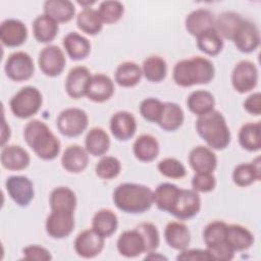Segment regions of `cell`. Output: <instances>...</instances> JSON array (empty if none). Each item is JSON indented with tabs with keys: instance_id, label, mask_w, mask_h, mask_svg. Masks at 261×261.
Returning a JSON list of instances; mask_svg holds the SVG:
<instances>
[{
	"instance_id": "18",
	"label": "cell",
	"mask_w": 261,
	"mask_h": 261,
	"mask_svg": "<svg viewBox=\"0 0 261 261\" xmlns=\"http://www.w3.org/2000/svg\"><path fill=\"white\" fill-rule=\"evenodd\" d=\"M116 248L118 253L125 258H136L146 253L144 240L136 227L134 229H126L119 234Z\"/></svg>"
},
{
	"instance_id": "39",
	"label": "cell",
	"mask_w": 261,
	"mask_h": 261,
	"mask_svg": "<svg viewBox=\"0 0 261 261\" xmlns=\"http://www.w3.org/2000/svg\"><path fill=\"white\" fill-rule=\"evenodd\" d=\"M144 77L151 83H160L167 75V63L159 55L148 56L142 63Z\"/></svg>"
},
{
	"instance_id": "38",
	"label": "cell",
	"mask_w": 261,
	"mask_h": 261,
	"mask_svg": "<svg viewBox=\"0 0 261 261\" xmlns=\"http://www.w3.org/2000/svg\"><path fill=\"white\" fill-rule=\"evenodd\" d=\"M187 106L192 113L200 116L214 109L215 98L213 94L207 90H196L188 96Z\"/></svg>"
},
{
	"instance_id": "53",
	"label": "cell",
	"mask_w": 261,
	"mask_h": 261,
	"mask_svg": "<svg viewBox=\"0 0 261 261\" xmlns=\"http://www.w3.org/2000/svg\"><path fill=\"white\" fill-rule=\"evenodd\" d=\"M243 106L249 114L259 116L261 114V93L255 92L248 96L244 101Z\"/></svg>"
},
{
	"instance_id": "25",
	"label": "cell",
	"mask_w": 261,
	"mask_h": 261,
	"mask_svg": "<svg viewBox=\"0 0 261 261\" xmlns=\"http://www.w3.org/2000/svg\"><path fill=\"white\" fill-rule=\"evenodd\" d=\"M62 45L68 57L74 61L87 58L91 52V42L76 32H70L65 35Z\"/></svg>"
},
{
	"instance_id": "21",
	"label": "cell",
	"mask_w": 261,
	"mask_h": 261,
	"mask_svg": "<svg viewBox=\"0 0 261 261\" xmlns=\"http://www.w3.org/2000/svg\"><path fill=\"white\" fill-rule=\"evenodd\" d=\"M0 161L3 168L11 171L25 169L31 162L28 151L19 145H7L2 147Z\"/></svg>"
},
{
	"instance_id": "10",
	"label": "cell",
	"mask_w": 261,
	"mask_h": 261,
	"mask_svg": "<svg viewBox=\"0 0 261 261\" xmlns=\"http://www.w3.org/2000/svg\"><path fill=\"white\" fill-rule=\"evenodd\" d=\"M66 64L63 51L56 45H47L39 53L38 65L41 71L50 77L60 75Z\"/></svg>"
},
{
	"instance_id": "17",
	"label": "cell",
	"mask_w": 261,
	"mask_h": 261,
	"mask_svg": "<svg viewBox=\"0 0 261 261\" xmlns=\"http://www.w3.org/2000/svg\"><path fill=\"white\" fill-rule=\"evenodd\" d=\"M91 76V71L86 66L77 65L70 68L64 84L67 95L75 100L86 96L87 87Z\"/></svg>"
},
{
	"instance_id": "1",
	"label": "cell",
	"mask_w": 261,
	"mask_h": 261,
	"mask_svg": "<svg viewBox=\"0 0 261 261\" xmlns=\"http://www.w3.org/2000/svg\"><path fill=\"white\" fill-rule=\"evenodd\" d=\"M22 135L27 145L38 158L53 160L59 155L61 143L44 121L40 119L30 120L24 125Z\"/></svg>"
},
{
	"instance_id": "7",
	"label": "cell",
	"mask_w": 261,
	"mask_h": 261,
	"mask_svg": "<svg viewBox=\"0 0 261 261\" xmlns=\"http://www.w3.org/2000/svg\"><path fill=\"white\" fill-rule=\"evenodd\" d=\"M6 76L13 82L29 81L35 73V63L32 56L24 51L11 53L4 64Z\"/></svg>"
},
{
	"instance_id": "13",
	"label": "cell",
	"mask_w": 261,
	"mask_h": 261,
	"mask_svg": "<svg viewBox=\"0 0 261 261\" xmlns=\"http://www.w3.org/2000/svg\"><path fill=\"white\" fill-rule=\"evenodd\" d=\"M74 225V213L58 210H51L45 222L46 232L50 238L55 240L65 239L70 236Z\"/></svg>"
},
{
	"instance_id": "51",
	"label": "cell",
	"mask_w": 261,
	"mask_h": 261,
	"mask_svg": "<svg viewBox=\"0 0 261 261\" xmlns=\"http://www.w3.org/2000/svg\"><path fill=\"white\" fill-rule=\"evenodd\" d=\"M212 258V260L219 261H230L234 258V251L226 244V242L214 245L212 247L206 248Z\"/></svg>"
},
{
	"instance_id": "5",
	"label": "cell",
	"mask_w": 261,
	"mask_h": 261,
	"mask_svg": "<svg viewBox=\"0 0 261 261\" xmlns=\"http://www.w3.org/2000/svg\"><path fill=\"white\" fill-rule=\"evenodd\" d=\"M43 104V96L40 90L33 86H25L16 92L9 101L12 114L20 119H27L36 115Z\"/></svg>"
},
{
	"instance_id": "46",
	"label": "cell",
	"mask_w": 261,
	"mask_h": 261,
	"mask_svg": "<svg viewBox=\"0 0 261 261\" xmlns=\"http://www.w3.org/2000/svg\"><path fill=\"white\" fill-rule=\"evenodd\" d=\"M157 169L161 175L171 179H179L185 177L187 174L185 165L178 159L172 157H167L159 161Z\"/></svg>"
},
{
	"instance_id": "27",
	"label": "cell",
	"mask_w": 261,
	"mask_h": 261,
	"mask_svg": "<svg viewBox=\"0 0 261 261\" xmlns=\"http://www.w3.org/2000/svg\"><path fill=\"white\" fill-rule=\"evenodd\" d=\"M160 145L158 140L149 134L140 135L133 144L135 157L142 162H152L159 154Z\"/></svg>"
},
{
	"instance_id": "2",
	"label": "cell",
	"mask_w": 261,
	"mask_h": 261,
	"mask_svg": "<svg viewBox=\"0 0 261 261\" xmlns=\"http://www.w3.org/2000/svg\"><path fill=\"white\" fill-rule=\"evenodd\" d=\"M215 75L211 60L202 56H193L177 61L172 70L174 83L182 88L209 84Z\"/></svg>"
},
{
	"instance_id": "54",
	"label": "cell",
	"mask_w": 261,
	"mask_h": 261,
	"mask_svg": "<svg viewBox=\"0 0 261 261\" xmlns=\"http://www.w3.org/2000/svg\"><path fill=\"white\" fill-rule=\"evenodd\" d=\"M10 135H11V130H10V126L6 123L5 121V118L3 116V123H2V134H1V137H2V140H1V145L2 147L5 146V143L7 140H9L10 138Z\"/></svg>"
},
{
	"instance_id": "26",
	"label": "cell",
	"mask_w": 261,
	"mask_h": 261,
	"mask_svg": "<svg viewBox=\"0 0 261 261\" xmlns=\"http://www.w3.org/2000/svg\"><path fill=\"white\" fill-rule=\"evenodd\" d=\"M260 157H256L250 163H240L232 171V181L241 188H246L261 179Z\"/></svg>"
},
{
	"instance_id": "24",
	"label": "cell",
	"mask_w": 261,
	"mask_h": 261,
	"mask_svg": "<svg viewBox=\"0 0 261 261\" xmlns=\"http://www.w3.org/2000/svg\"><path fill=\"white\" fill-rule=\"evenodd\" d=\"M164 239L170 248L181 251L189 247L191 243V232L184 222L170 221L165 226Z\"/></svg>"
},
{
	"instance_id": "29",
	"label": "cell",
	"mask_w": 261,
	"mask_h": 261,
	"mask_svg": "<svg viewBox=\"0 0 261 261\" xmlns=\"http://www.w3.org/2000/svg\"><path fill=\"white\" fill-rule=\"evenodd\" d=\"M110 147V138L102 127H92L85 138V149L94 157L104 156Z\"/></svg>"
},
{
	"instance_id": "41",
	"label": "cell",
	"mask_w": 261,
	"mask_h": 261,
	"mask_svg": "<svg viewBox=\"0 0 261 261\" xmlns=\"http://www.w3.org/2000/svg\"><path fill=\"white\" fill-rule=\"evenodd\" d=\"M197 39L198 49L208 56L218 55L224 46L223 39L219 36L215 29H209L200 34Z\"/></svg>"
},
{
	"instance_id": "23",
	"label": "cell",
	"mask_w": 261,
	"mask_h": 261,
	"mask_svg": "<svg viewBox=\"0 0 261 261\" xmlns=\"http://www.w3.org/2000/svg\"><path fill=\"white\" fill-rule=\"evenodd\" d=\"M215 16L213 12L206 8H198L191 11L185 20L187 32L194 37H198L203 32L214 29Z\"/></svg>"
},
{
	"instance_id": "50",
	"label": "cell",
	"mask_w": 261,
	"mask_h": 261,
	"mask_svg": "<svg viewBox=\"0 0 261 261\" xmlns=\"http://www.w3.org/2000/svg\"><path fill=\"white\" fill-rule=\"evenodd\" d=\"M22 259L30 261H48L52 259L51 253L39 245H29L22 249Z\"/></svg>"
},
{
	"instance_id": "19",
	"label": "cell",
	"mask_w": 261,
	"mask_h": 261,
	"mask_svg": "<svg viewBox=\"0 0 261 261\" xmlns=\"http://www.w3.org/2000/svg\"><path fill=\"white\" fill-rule=\"evenodd\" d=\"M114 83L106 74H92L87 87L86 97L96 103L108 101L114 94Z\"/></svg>"
},
{
	"instance_id": "32",
	"label": "cell",
	"mask_w": 261,
	"mask_h": 261,
	"mask_svg": "<svg viewBox=\"0 0 261 261\" xmlns=\"http://www.w3.org/2000/svg\"><path fill=\"white\" fill-rule=\"evenodd\" d=\"M32 27L34 38L37 42L42 44L52 42L59 31V23L44 13L34 19Z\"/></svg>"
},
{
	"instance_id": "43",
	"label": "cell",
	"mask_w": 261,
	"mask_h": 261,
	"mask_svg": "<svg viewBox=\"0 0 261 261\" xmlns=\"http://www.w3.org/2000/svg\"><path fill=\"white\" fill-rule=\"evenodd\" d=\"M98 13L106 24H112L121 19L124 13V6L120 1L117 0H106L100 3Z\"/></svg>"
},
{
	"instance_id": "20",
	"label": "cell",
	"mask_w": 261,
	"mask_h": 261,
	"mask_svg": "<svg viewBox=\"0 0 261 261\" xmlns=\"http://www.w3.org/2000/svg\"><path fill=\"white\" fill-rule=\"evenodd\" d=\"M217 162L216 154L209 147L199 145L190 151L189 164L195 173H213L217 167Z\"/></svg>"
},
{
	"instance_id": "40",
	"label": "cell",
	"mask_w": 261,
	"mask_h": 261,
	"mask_svg": "<svg viewBox=\"0 0 261 261\" xmlns=\"http://www.w3.org/2000/svg\"><path fill=\"white\" fill-rule=\"evenodd\" d=\"M76 25L85 34L90 36H96L103 30V21L101 20L98 10L90 8H84L79 12L76 16Z\"/></svg>"
},
{
	"instance_id": "44",
	"label": "cell",
	"mask_w": 261,
	"mask_h": 261,
	"mask_svg": "<svg viewBox=\"0 0 261 261\" xmlns=\"http://www.w3.org/2000/svg\"><path fill=\"white\" fill-rule=\"evenodd\" d=\"M121 171V163L114 156H102L95 165V173L101 179H112Z\"/></svg>"
},
{
	"instance_id": "34",
	"label": "cell",
	"mask_w": 261,
	"mask_h": 261,
	"mask_svg": "<svg viewBox=\"0 0 261 261\" xmlns=\"http://www.w3.org/2000/svg\"><path fill=\"white\" fill-rule=\"evenodd\" d=\"M143 76L141 66L134 61H124L120 63L114 73L116 84L122 88H132L137 86Z\"/></svg>"
},
{
	"instance_id": "30",
	"label": "cell",
	"mask_w": 261,
	"mask_h": 261,
	"mask_svg": "<svg viewBox=\"0 0 261 261\" xmlns=\"http://www.w3.org/2000/svg\"><path fill=\"white\" fill-rule=\"evenodd\" d=\"M51 210L67 211L74 213L77 200L75 193L68 187L60 186L54 188L49 196Z\"/></svg>"
},
{
	"instance_id": "12",
	"label": "cell",
	"mask_w": 261,
	"mask_h": 261,
	"mask_svg": "<svg viewBox=\"0 0 261 261\" xmlns=\"http://www.w3.org/2000/svg\"><path fill=\"white\" fill-rule=\"evenodd\" d=\"M201 210V198L193 189H180L177 199L169 212L178 220L195 217Z\"/></svg>"
},
{
	"instance_id": "8",
	"label": "cell",
	"mask_w": 261,
	"mask_h": 261,
	"mask_svg": "<svg viewBox=\"0 0 261 261\" xmlns=\"http://www.w3.org/2000/svg\"><path fill=\"white\" fill-rule=\"evenodd\" d=\"M260 32L257 24L245 18L240 21L231 37L236 48L246 54L256 51L260 45Z\"/></svg>"
},
{
	"instance_id": "6",
	"label": "cell",
	"mask_w": 261,
	"mask_h": 261,
	"mask_svg": "<svg viewBox=\"0 0 261 261\" xmlns=\"http://www.w3.org/2000/svg\"><path fill=\"white\" fill-rule=\"evenodd\" d=\"M89 125V116L81 108L69 107L62 110L56 118V126L59 133L68 138L81 136Z\"/></svg>"
},
{
	"instance_id": "33",
	"label": "cell",
	"mask_w": 261,
	"mask_h": 261,
	"mask_svg": "<svg viewBox=\"0 0 261 261\" xmlns=\"http://www.w3.org/2000/svg\"><path fill=\"white\" fill-rule=\"evenodd\" d=\"M185 120L182 108L174 102H164L162 113L157 124L166 132H174L178 129Z\"/></svg>"
},
{
	"instance_id": "14",
	"label": "cell",
	"mask_w": 261,
	"mask_h": 261,
	"mask_svg": "<svg viewBox=\"0 0 261 261\" xmlns=\"http://www.w3.org/2000/svg\"><path fill=\"white\" fill-rule=\"evenodd\" d=\"M105 238L99 234L93 228H88L81 231L73 243L75 253L85 259L97 257L104 249Z\"/></svg>"
},
{
	"instance_id": "49",
	"label": "cell",
	"mask_w": 261,
	"mask_h": 261,
	"mask_svg": "<svg viewBox=\"0 0 261 261\" xmlns=\"http://www.w3.org/2000/svg\"><path fill=\"white\" fill-rule=\"evenodd\" d=\"M192 189L197 193H209L216 187V177L213 173L200 172L192 177Z\"/></svg>"
},
{
	"instance_id": "9",
	"label": "cell",
	"mask_w": 261,
	"mask_h": 261,
	"mask_svg": "<svg viewBox=\"0 0 261 261\" xmlns=\"http://www.w3.org/2000/svg\"><path fill=\"white\" fill-rule=\"evenodd\" d=\"M259 73L256 64L250 60L239 61L231 72V85L236 92L245 94L256 88Z\"/></svg>"
},
{
	"instance_id": "3",
	"label": "cell",
	"mask_w": 261,
	"mask_h": 261,
	"mask_svg": "<svg viewBox=\"0 0 261 261\" xmlns=\"http://www.w3.org/2000/svg\"><path fill=\"white\" fill-rule=\"evenodd\" d=\"M114 205L127 214H142L150 210L153 202V191L144 185L123 182L118 185L112 194Z\"/></svg>"
},
{
	"instance_id": "28",
	"label": "cell",
	"mask_w": 261,
	"mask_h": 261,
	"mask_svg": "<svg viewBox=\"0 0 261 261\" xmlns=\"http://www.w3.org/2000/svg\"><path fill=\"white\" fill-rule=\"evenodd\" d=\"M225 242L234 252L245 251L254 244V236L251 230L241 224H227Z\"/></svg>"
},
{
	"instance_id": "15",
	"label": "cell",
	"mask_w": 261,
	"mask_h": 261,
	"mask_svg": "<svg viewBox=\"0 0 261 261\" xmlns=\"http://www.w3.org/2000/svg\"><path fill=\"white\" fill-rule=\"evenodd\" d=\"M28 36V28L19 19L6 18L0 24V40L6 47L21 46L25 43Z\"/></svg>"
},
{
	"instance_id": "4",
	"label": "cell",
	"mask_w": 261,
	"mask_h": 261,
	"mask_svg": "<svg viewBox=\"0 0 261 261\" xmlns=\"http://www.w3.org/2000/svg\"><path fill=\"white\" fill-rule=\"evenodd\" d=\"M196 130L212 150H223L231 141V134L225 117L215 109L198 116Z\"/></svg>"
},
{
	"instance_id": "31",
	"label": "cell",
	"mask_w": 261,
	"mask_h": 261,
	"mask_svg": "<svg viewBox=\"0 0 261 261\" xmlns=\"http://www.w3.org/2000/svg\"><path fill=\"white\" fill-rule=\"evenodd\" d=\"M44 14L58 23L70 21L75 14L74 4L69 0H47L43 6Z\"/></svg>"
},
{
	"instance_id": "42",
	"label": "cell",
	"mask_w": 261,
	"mask_h": 261,
	"mask_svg": "<svg viewBox=\"0 0 261 261\" xmlns=\"http://www.w3.org/2000/svg\"><path fill=\"white\" fill-rule=\"evenodd\" d=\"M243 17L233 11H225L215 18L214 29L222 39L231 40L232 34Z\"/></svg>"
},
{
	"instance_id": "55",
	"label": "cell",
	"mask_w": 261,
	"mask_h": 261,
	"mask_svg": "<svg viewBox=\"0 0 261 261\" xmlns=\"http://www.w3.org/2000/svg\"><path fill=\"white\" fill-rule=\"evenodd\" d=\"M77 4L84 8H90L91 5L95 4V1H77Z\"/></svg>"
},
{
	"instance_id": "45",
	"label": "cell",
	"mask_w": 261,
	"mask_h": 261,
	"mask_svg": "<svg viewBox=\"0 0 261 261\" xmlns=\"http://www.w3.org/2000/svg\"><path fill=\"white\" fill-rule=\"evenodd\" d=\"M227 224L221 220L209 222L203 230V241L206 248L225 242V231Z\"/></svg>"
},
{
	"instance_id": "22",
	"label": "cell",
	"mask_w": 261,
	"mask_h": 261,
	"mask_svg": "<svg viewBox=\"0 0 261 261\" xmlns=\"http://www.w3.org/2000/svg\"><path fill=\"white\" fill-rule=\"evenodd\" d=\"M88 164L89 153L80 145H69L61 155V165L67 172L81 173L88 167Z\"/></svg>"
},
{
	"instance_id": "37",
	"label": "cell",
	"mask_w": 261,
	"mask_h": 261,
	"mask_svg": "<svg viewBox=\"0 0 261 261\" xmlns=\"http://www.w3.org/2000/svg\"><path fill=\"white\" fill-rule=\"evenodd\" d=\"M180 188L171 182H162L153 191V202L157 208L164 212H170L178 196Z\"/></svg>"
},
{
	"instance_id": "11",
	"label": "cell",
	"mask_w": 261,
	"mask_h": 261,
	"mask_svg": "<svg viewBox=\"0 0 261 261\" xmlns=\"http://www.w3.org/2000/svg\"><path fill=\"white\" fill-rule=\"evenodd\" d=\"M5 189L11 200L20 207H27L35 197L33 181L24 175H11L5 180Z\"/></svg>"
},
{
	"instance_id": "52",
	"label": "cell",
	"mask_w": 261,
	"mask_h": 261,
	"mask_svg": "<svg viewBox=\"0 0 261 261\" xmlns=\"http://www.w3.org/2000/svg\"><path fill=\"white\" fill-rule=\"evenodd\" d=\"M176 260L182 261H206L212 260L209 252L207 249H185L179 251L178 255L176 256Z\"/></svg>"
},
{
	"instance_id": "48",
	"label": "cell",
	"mask_w": 261,
	"mask_h": 261,
	"mask_svg": "<svg viewBox=\"0 0 261 261\" xmlns=\"http://www.w3.org/2000/svg\"><path fill=\"white\" fill-rule=\"evenodd\" d=\"M136 228L139 230L144 240L146 253L156 251L160 245V234L157 226L152 222H142L138 224Z\"/></svg>"
},
{
	"instance_id": "16",
	"label": "cell",
	"mask_w": 261,
	"mask_h": 261,
	"mask_svg": "<svg viewBox=\"0 0 261 261\" xmlns=\"http://www.w3.org/2000/svg\"><path fill=\"white\" fill-rule=\"evenodd\" d=\"M137 120L133 113L121 110L115 112L109 121V128L112 136L120 142L132 139L137 132Z\"/></svg>"
},
{
	"instance_id": "47",
	"label": "cell",
	"mask_w": 261,
	"mask_h": 261,
	"mask_svg": "<svg viewBox=\"0 0 261 261\" xmlns=\"http://www.w3.org/2000/svg\"><path fill=\"white\" fill-rule=\"evenodd\" d=\"M163 104L164 102H162L157 98H154V97L146 98L141 102L139 106L140 114L147 121L157 123L162 113Z\"/></svg>"
},
{
	"instance_id": "36",
	"label": "cell",
	"mask_w": 261,
	"mask_h": 261,
	"mask_svg": "<svg viewBox=\"0 0 261 261\" xmlns=\"http://www.w3.org/2000/svg\"><path fill=\"white\" fill-rule=\"evenodd\" d=\"M239 143L249 152H257L261 149V122H247L239 130Z\"/></svg>"
},
{
	"instance_id": "35",
	"label": "cell",
	"mask_w": 261,
	"mask_h": 261,
	"mask_svg": "<svg viewBox=\"0 0 261 261\" xmlns=\"http://www.w3.org/2000/svg\"><path fill=\"white\" fill-rule=\"evenodd\" d=\"M117 215L108 208L98 210L92 218V228L103 238L111 237L117 229Z\"/></svg>"
}]
</instances>
